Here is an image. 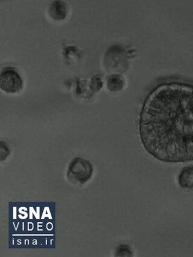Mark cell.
<instances>
[{
  "mask_svg": "<svg viewBox=\"0 0 193 257\" xmlns=\"http://www.w3.org/2000/svg\"><path fill=\"white\" fill-rule=\"evenodd\" d=\"M139 132L146 152L159 161H193V86L168 84L147 97Z\"/></svg>",
  "mask_w": 193,
  "mask_h": 257,
  "instance_id": "cell-1",
  "label": "cell"
},
{
  "mask_svg": "<svg viewBox=\"0 0 193 257\" xmlns=\"http://www.w3.org/2000/svg\"><path fill=\"white\" fill-rule=\"evenodd\" d=\"M178 182L181 187L185 188H193V165L184 167L181 170Z\"/></svg>",
  "mask_w": 193,
  "mask_h": 257,
  "instance_id": "cell-4",
  "label": "cell"
},
{
  "mask_svg": "<svg viewBox=\"0 0 193 257\" xmlns=\"http://www.w3.org/2000/svg\"><path fill=\"white\" fill-rule=\"evenodd\" d=\"M107 85L111 91H119L122 90L124 86V80L120 76H112L109 78Z\"/></svg>",
  "mask_w": 193,
  "mask_h": 257,
  "instance_id": "cell-6",
  "label": "cell"
},
{
  "mask_svg": "<svg viewBox=\"0 0 193 257\" xmlns=\"http://www.w3.org/2000/svg\"><path fill=\"white\" fill-rule=\"evenodd\" d=\"M50 14L55 20H64L67 14V5L62 2H55L50 7Z\"/></svg>",
  "mask_w": 193,
  "mask_h": 257,
  "instance_id": "cell-5",
  "label": "cell"
},
{
  "mask_svg": "<svg viewBox=\"0 0 193 257\" xmlns=\"http://www.w3.org/2000/svg\"><path fill=\"white\" fill-rule=\"evenodd\" d=\"M93 167L90 162L83 158H76L71 162L67 176L74 184H84L91 178Z\"/></svg>",
  "mask_w": 193,
  "mask_h": 257,
  "instance_id": "cell-2",
  "label": "cell"
},
{
  "mask_svg": "<svg viewBox=\"0 0 193 257\" xmlns=\"http://www.w3.org/2000/svg\"><path fill=\"white\" fill-rule=\"evenodd\" d=\"M0 87L2 90L8 94L19 93L23 90V81L16 68L8 66L2 70Z\"/></svg>",
  "mask_w": 193,
  "mask_h": 257,
  "instance_id": "cell-3",
  "label": "cell"
}]
</instances>
